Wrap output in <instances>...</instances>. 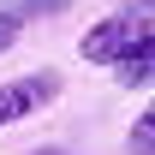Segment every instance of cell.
I'll return each mask as SVG.
<instances>
[{
	"label": "cell",
	"instance_id": "5b68a950",
	"mask_svg": "<svg viewBox=\"0 0 155 155\" xmlns=\"http://www.w3.org/2000/svg\"><path fill=\"white\" fill-rule=\"evenodd\" d=\"M18 18H12V12H0V54H12V48H18Z\"/></svg>",
	"mask_w": 155,
	"mask_h": 155
},
{
	"label": "cell",
	"instance_id": "3957f363",
	"mask_svg": "<svg viewBox=\"0 0 155 155\" xmlns=\"http://www.w3.org/2000/svg\"><path fill=\"white\" fill-rule=\"evenodd\" d=\"M107 72H114V84H125V90H137V84H155V30L137 42V48L119 60V66H107Z\"/></svg>",
	"mask_w": 155,
	"mask_h": 155
},
{
	"label": "cell",
	"instance_id": "6da1fadb",
	"mask_svg": "<svg viewBox=\"0 0 155 155\" xmlns=\"http://www.w3.org/2000/svg\"><path fill=\"white\" fill-rule=\"evenodd\" d=\"M149 24H155V0L125 6V12H107L101 24H90V36H84V60H90V66H119L137 42L149 36Z\"/></svg>",
	"mask_w": 155,
	"mask_h": 155
},
{
	"label": "cell",
	"instance_id": "7a4b0ae2",
	"mask_svg": "<svg viewBox=\"0 0 155 155\" xmlns=\"http://www.w3.org/2000/svg\"><path fill=\"white\" fill-rule=\"evenodd\" d=\"M60 96V72H24L0 84V131L6 125H24L30 114H42L48 101Z\"/></svg>",
	"mask_w": 155,
	"mask_h": 155
},
{
	"label": "cell",
	"instance_id": "277c9868",
	"mask_svg": "<svg viewBox=\"0 0 155 155\" xmlns=\"http://www.w3.org/2000/svg\"><path fill=\"white\" fill-rule=\"evenodd\" d=\"M125 149L131 155H155V101L137 114V125H131V137H125Z\"/></svg>",
	"mask_w": 155,
	"mask_h": 155
}]
</instances>
